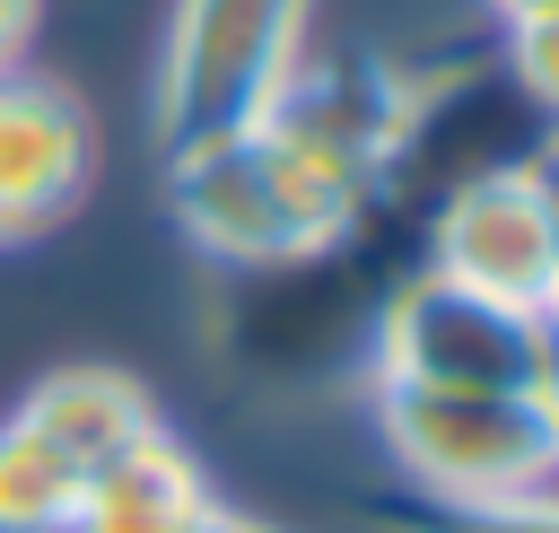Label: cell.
Wrapping results in <instances>:
<instances>
[{"instance_id":"1","label":"cell","mask_w":559,"mask_h":533,"mask_svg":"<svg viewBox=\"0 0 559 533\" xmlns=\"http://www.w3.org/2000/svg\"><path fill=\"white\" fill-rule=\"evenodd\" d=\"M367 201H376V175H358L349 157L280 122L166 149V210L210 262H245V271L306 262L341 245L367 218Z\"/></svg>"},{"instance_id":"2","label":"cell","mask_w":559,"mask_h":533,"mask_svg":"<svg viewBox=\"0 0 559 533\" xmlns=\"http://www.w3.org/2000/svg\"><path fill=\"white\" fill-rule=\"evenodd\" d=\"M314 0H175L157 44V140L253 131L288 70L306 61Z\"/></svg>"},{"instance_id":"3","label":"cell","mask_w":559,"mask_h":533,"mask_svg":"<svg viewBox=\"0 0 559 533\" xmlns=\"http://www.w3.org/2000/svg\"><path fill=\"white\" fill-rule=\"evenodd\" d=\"M376 384H411V393H542L559 332L550 315L472 297L437 271L393 280L384 315H376Z\"/></svg>"},{"instance_id":"4","label":"cell","mask_w":559,"mask_h":533,"mask_svg":"<svg viewBox=\"0 0 559 533\" xmlns=\"http://www.w3.org/2000/svg\"><path fill=\"white\" fill-rule=\"evenodd\" d=\"M376 428H384V454L402 463V481L419 498H445V507L559 481V419H550L542 393H411V384H376Z\"/></svg>"},{"instance_id":"5","label":"cell","mask_w":559,"mask_h":533,"mask_svg":"<svg viewBox=\"0 0 559 533\" xmlns=\"http://www.w3.org/2000/svg\"><path fill=\"white\" fill-rule=\"evenodd\" d=\"M428 271L472 288V297L524 306V315L550 306V201H542L533 157L524 166H480L437 201Z\"/></svg>"},{"instance_id":"6","label":"cell","mask_w":559,"mask_h":533,"mask_svg":"<svg viewBox=\"0 0 559 533\" xmlns=\"http://www.w3.org/2000/svg\"><path fill=\"white\" fill-rule=\"evenodd\" d=\"M96 183V122L61 79L0 70V253L44 245Z\"/></svg>"},{"instance_id":"7","label":"cell","mask_w":559,"mask_h":533,"mask_svg":"<svg viewBox=\"0 0 559 533\" xmlns=\"http://www.w3.org/2000/svg\"><path fill=\"white\" fill-rule=\"evenodd\" d=\"M262 122L349 157L358 175H384L411 140V79H393L376 52H306Z\"/></svg>"},{"instance_id":"8","label":"cell","mask_w":559,"mask_h":533,"mask_svg":"<svg viewBox=\"0 0 559 533\" xmlns=\"http://www.w3.org/2000/svg\"><path fill=\"white\" fill-rule=\"evenodd\" d=\"M210 507H218V498H210L201 463H192L166 428H148V437H131L114 463H96V472L79 481L70 533H192Z\"/></svg>"},{"instance_id":"9","label":"cell","mask_w":559,"mask_h":533,"mask_svg":"<svg viewBox=\"0 0 559 533\" xmlns=\"http://www.w3.org/2000/svg\"><path fill=\"white\" fill-rule=\"evenodd\" d=\"M17 419H26L35 437H52L79 472H96V463H114L131 437L157 428V402L140 393V376H122V367H105V358H79V367L35 376L26 402H17Z\"/></svg>"},{"instance_id":"10","label":"cell","mask_w":559,"mask_h":533,"mask_svg":"<svg viewBox=\"0 0 559 533\" xmlns=\"http://www.w3.org/2000/svg\"><path fill=\"white\" fill-rule=\"evenodd\" d=\"M79 463L35 437L17 411L0 419V533H70V507H79Z\"/></svg>"},{"instance_id":"11","label":"cell","mask_w":559,"mask_h":533,"mask_svg":"<svg viewBox=\"0 0 559 533\" xmlns=\"http://www.w3.org/2000/svg\"><path fill=\"white\" fill-rule=\"evenodd\" d=\"M384 533H559V481L507 489V498H472V507L419 498L411 516H384Z\"/></svg>"},{"instance_id":"12","label":"cell","mask_w":559,"mask_h":533,"mask_svg":"<svg viewBox=\"0 0 559 533\" xmlns=\"http://www.w3.org/2000/svg\"><path fill=\"white\" fill-rule=\"evenodd\" d=\"M507 70H515V87L559 122V9H542V17H515V26H507Z\"/></svg>"},{"instance_id":"13","label":"cell","mask_w":559,"mask_h":533,"mask_svg":"<svg viewBox=\"0 0 559 533\" xmlns=\"http://www.w3.org/2000/svg\"><path fill=\"white\" fill-rule=\"evenodd\" d=\"M35 26H44V0H0V70H26Z\"/></svg>"},{"instance_id":"14","label":"cell","mask_w":559,"mask_h":533,"mask_svg":"<svg viewBox=\"0 0 559 533\" xmlns=\"http://www.w3.org/2000/svg\"><path fill=\"white\" fill-rule=\"evenodd\" d=\"M533 175H542V201H550V306H542V315H550V332H559V140L533 157Z\"/></svg>"},{"instance_id":"15","label":"cell","mask_w":559,"mask_h":533,"mask_svg":"<svg viewBox=\"0 0 559 533\" xmlns=\"http://www.w3.org/2000/svg\"><path fill=\"white\" fill-rule=\"evenodd\" d=\"M192 533H280V524H262V516H236V507H210Z\"/></svg>"},{"instance_id":"16","label":"cell","mask_w":559,"mask_h":533,"mask_svg":"<svg viewBox=\"0 0 559 533\" xmlns=\"http://www.w3.org/2000/svg\"><path fill=\"white\" fill-rule=\"evenodd\" d=\"M498 9V26H515V17H542V9H559V0H489Z\"/></svg>"},{"instance_id":"17","label":"cell","mask_w":559,"mask_h":533,"mask_svg":"<svg viewBox=\"0 0 559 533\" xmlns=\"http://www.w3.org/2000/svg\"><path fill=\"white\" fill-rule=\"evenodd\" d=\"M542 402H550V419H559V358H550V384H542Z\"/></svg>"}]
</instances>
